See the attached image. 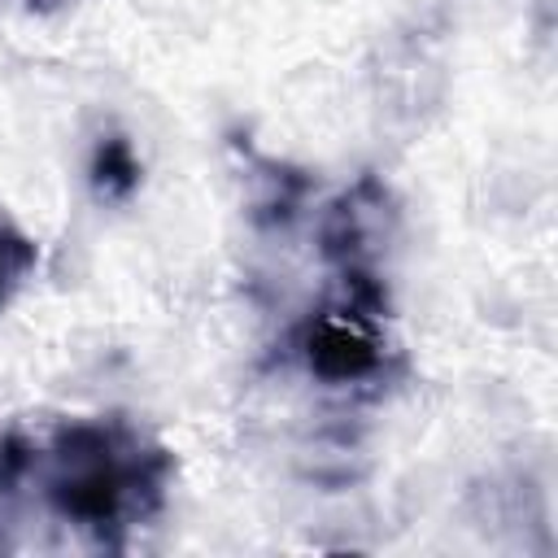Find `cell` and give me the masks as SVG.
<instances>
[{"mask_svg":"<svg viewBox=\"0 0 558 558\" xmlns=\"http://www.w3.org/2000/svg\"><path fill=\"white\" fill-rule=\"evenodd\" d=\"M39 262V248L31 235H22L17 227L0 222V310L13 301V292L26 283V275L35 270Z\"/></svg>","mask_w":558,"mask_h":558,"instance_id":"obj_4","label":"cell"},{"mask_svg":"<svg viewBox=\"0 0 558 558\" xmlns=\"http://www.w3.org/2000/svg\"><path fill=\"white\" fill-rule=\"evenodd\" d=\"M35 471L52 514L122 549L126 527L161 510L174 458L126 418H74L35 449Z\"/></svg>","mask_w":558,"mask_h":558,"instance_id":"obj_1","label":"cell"},{"mask_svg":"<svg viewBox=\"0 0 558 558\" xmlns=\"http://www.w3.org/2000/svg\"><path fill=\"white\" fill-rule=\"evenodd\" d=\"M87 174H92V192L100 201H126L140 187L144 166H140V157H135L126 135H100V144L92 148Z\"/></svg>","mask_w":558,"mask_h":558,"instance_id":"obj_3","label":"cell"},{"mask_svg":"<svg viewBox=\"0 0 558 558\" xmlns=\"http://www.w3.org/2000/svg\"><path fill=\"white\" fill-rule=\"evenodd\" d=\"M379 318L357 310V305H340V310H323L314 314L301 331H296V349L310 375H318L323 384H357L371 379L384 366V344H379Z\"/></svg>","mask_w":558,"mask_h":558,"instance_id":"obj_2","label":"cell"}]
</instances>
